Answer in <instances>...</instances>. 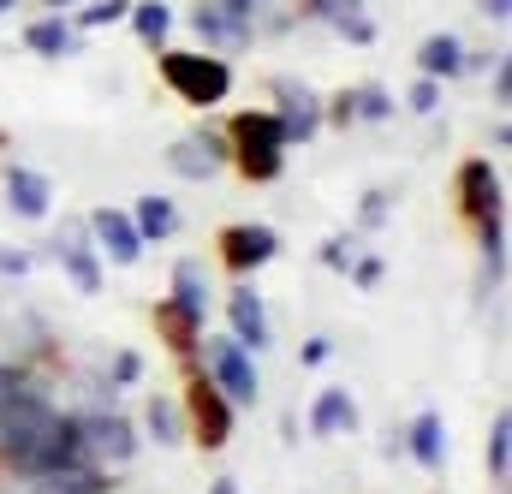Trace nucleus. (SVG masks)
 <instances>
[{"instance_id":"1","label":"nucleus","mask_w":512,"mask_h":494,"mask_svg":"<svg viewBox=\"0 0 512 494\" xmlns=\"http://www.w3.org/2000/svg\"><path fill=\"white\" fill-rule=\"evenodd\" d=\"M161 78L191 108H215L233 96V66L221 54H161Z\"/></svg>"},{"instance_id":"2","label":"nucleus","mask_w":512,"mask_h":494,"mask_svg":"<svg viewBox=\"0 0 512 494\" xmlns=\"http://www.w3.org/2000/svg\"><path fill=\"white\" fill-rule=\"evenodd\" d=\"M48 417H54V405L42 399V387H30V381L18 375V387L0 399V459L18 465V459L36 447V435L48 429Z\"/></svg>"},{"instance_id":"3","label":"nucleus","mask_w":512,"mask_h":494,"mask_svg":"<svg viewBox=\"0 0 512 494\" xmlns=\"http://www.w3.org/2000/svg\"><path fill=\"white\" fill-rule=\"evenodd\" d=\"M84 459V417H72V411H54L48 417V429L36 435V447L12 465V471H24V477H42V471H60V465H78Z\"/></svg>"},{"instance_id":"4","label":"nucleus","mask_w":512,"mask_h":494,"mask_svg":"<svg viewBox=\"0 0 512 494\" xmlns=\"http://www.w3.org/2000/svg\"><path fill=\"white\" fill-rule=\"evenodd\" d=\"M203 370H209V381L233 399V405H256V364L251 352L233 340V334H221V340H203Z\"/></svg>"},{"instance_id":"5","label":"nucleus","mask_w":512,"mask_h":494,"mask_svg":"<svg viewBox=\"0 0 512 494\" xmlns=\"http://www.w3.org/2000/svg\"><path fill=\"white\" fill-rule=\"evenodd\" d=\"M185 405H191L197 441H203L209 453L233 441V399H227V393H221V387H215L209 375H197V381H191V399H185Z\"/></svg>"},{"instance_id":"6","label":"nucleus","mask_w":512,"mask_h":494,"mask_svg":"<svg viewBox=\"0 0 512 494\" xmlns=\"http://www.w3.org/2000/svg\"><path fill=\"white\" fill-rule=\"evenodd\" d=\"M274 96H280L274 120H280V131H286V149H292V143H310V137L322 131V102H316V90H310V84L274 78Z\"/></svg>"},{"instance_id":"7","label":"nucleus","mask_w":512,"mask_h":494,"mask_svg":"<svg viewBox=\"0 0 512 494\" xmlns=\"http://www.w3.org/2000/svg\"><path fill=\"white\" fill-rule=\"evenodd\" d=\"M84 453H96L102 465H131L137 459V429L120 411H96V417H84Z\"/></svg>"},{"instance_id":"8","label":"nucleus","mask_w":512,"mask_h":494,"mask_svg":"<svg viewBox=\"0 0 512 494\" xmlns=\"http://www.w3.org/2000/svg\"><path fill=\"white\" fill-rule=\"evenodd\" d=\"M227 155H233L227 137H209V131H203V137H179V143L167 149V167H173L179 179H215V173L227 167Z\"/></svg>"},{"instance_id":"9","label":"nucleus","mask_w":512,"mask_h":494,"mask_svg":"<svg viewBox=\"0 0 512 494\" xmlns=\"http://www.w3.org/2000/svg\"><path fill=\"white\" fill-rule=\"evenodd\" d=\"M54 250H60V268L72 274L78 292H102V262H96V250H90V227H84V221H66L60 239H54Z\"/></svg>"},{"instance_id":"10","label":"nucleus","mask_w":512,"mask_h":494,"mask_svg":"<svg viewBox=\"0 0 512 494\" xmlns=\"http://www.w3.org/2000/svg\"><path fill=\"white\" fill-rule=\"evenodd\" d=\"M274 250H280V233L274 227H227L221 233V256H227V268H239V274H251L262 262H274Z\"/></svg>"},{"instance_id":"11","label":"nucleus","mask_w":512,"mask_h":494,"mask_svg":"<svg viewBox=\"0 0 512 494\" xmlns=\"http://www.w3.org/2000/svg\"><path fill=\"white\" fill-rule=\"evenodd\" d=\"M227 322H233V340L245 346V352H262L274 334H268V310H262V292H251V286H239L233 298H227Z\"/></svg>"},{"instance_id":"12","label":"nucleus","mask_w":512,"mask_h":494,"mask_svg":"<svg viewBox=\"0 0 512 494\" xmlns=\"http://www.w3.org/2000/svg\"><path fill=\"white\" fill-rule=\"evenodd\" d=\"M459 203H465L471 221L501 215V173H495L489 161H465V167H459Z\"/></svg>"},{"instance_id":"13","label":"nucleus","mask_w":512,"mask_h":494,"mask_svg":"<svg viewBox=\"0 0 512 494\" xmlns=\"http://www.w3.org/2000/svg\"><path fill=\"white\" fill-rule=\"evenodd\" d=\"M6 203H12V215L42 221V215L54 209V179L36 173V167H12V173H6Z\"/></svg>"},{"instance_id":"14","label":"nucleus","mask_w":512,"mask_h":494,"mask_svg":"<svg viewBox=\"0 0 512 494\" xmlns=\"http://www.w3.org/2000/svg\"><path fill=\"white\" fill-rule=\"evenodd\" d=\"M90 233L102 239L108 262H120V268H131V262L143 256V239H137V227H131L126 209H96V215H90Z\"/></svg>"},{"instance_id":"15","label":"nucleus","mask_w":512,"mask_h":494,"mask_svg":"<svg viewBox=\"0 0 512 494\" xmlns=\"http://www.w3.org/2000/svg\"><path fill=\"white\" fill-rule=\"evenodd\" d=\"M108 471L102 465H60V471H42V477H30V494H108Z\"/></svg>"},{"instance_id":"16","label":"nucleus","mask_w":512,"mask_h":494,"mask_svg":"<svg viewBox=\"0 0 512 494\" xmlns=\"http://www.w3.org/2000/svg\"><path fill=\"white\" fill-rule=\"evenodd\" d=\"M358 429V399L346 387H322L310 405V435H352Z\"/></svg>"},{"instance_id":"17","label":"nucleus","mask_w":512,"mask_h":494,"mask_svg":"<svg viewBox=\"0 0 512 494\" xmlns=\"http://www.w3.org/2000/svg\"><path fill=\"white\" fill-rule=\"evenodd\" d=\"M197 36L209 42V48H245L251 42V24H245V12H227V6H197Z\"/></svg>"},{"instance_id":"18","label":"nucleus","mask_w":512,"mask_h":494,"mask_svg":"<svg viewBox=\"0 0 512 494\" xmlns=\"http://www.w3.org/2000/svg\"><path fill=\"white\" fill-rule=\"evenodd\" d=\"M405 453H411L423 471H441V465H447V429H441V411H423V417L405 429Z\"/></svg>"},{"instance_id":"19","label":"nucleus","mask_w":512,"mask_h":494,"mask_svg":"<svg viewBox=\"0 0 512 494\" xmlns=\"http://www.w3.org/2000/svg\"><path fill=\"white\" fill-rule=\"evenodd\" d=\"M417 72L435 78V84H441V78H459V72H465V42L447 36V30H441V36H423V48H417Z\"/></svg>"},{"instance_id":"20","label":"nucleus","mask_w":512,"mask_h":494,"mask_svg":"<svg viewBox=\"0 0 512 494\" xmlns=\"http://www.w3.org/2000/svg\"><path fill=\"white\" fill-rule=\"evenodd\" d=\"M126 18H131V30H137L143 48L167 54V36H173V6H167V0H131Z\"/></svg>"},{"instance_id":"21","label":"nucleus","mask_w":512,"mask_h":494,"mask_svg":"<svg viewBox=\"0 0 512 494\" xmlns=\"http://www.w3.org/2000/svg\"><path fill=\"white\" fill-rule=\"evenodd\" d=\"M24 42H30V54H42V60H66V54H78V30H72L66 18H36V24L24 30Z\"/></svg>"},{"instance_id":"22","label":"nucleus","mask_w":512,"mask_h":494,"mask_svg":"<svg viewBox=\"0 0 512 494\" xmlns=\"http://www.w3.org/2000/svg\"><path fill=\"white\" fill-rule=\"evenodd\" d=\"M167 304H179V310H191V316L209 310V274H203L197 256H185V262L173 268V298H167Z\"/></svg>"},{"instance_id":"23","label":"nucleus","mask_w":512,"mask_h":494,"mask_svg":"<svg viewBox=\"0 0 512 494\" xmlns=\"http://www.w3.org/2000/svg\"><path fill=\"white\" fill-rule=\"evenodd\" d=\"M245 149H286V131L274 114H239L233 120V155H245Z\"/></svg>"},{"instance_id":"24","label":"nucleus","mask_w":512,"mask_h":494,"mask_svg":"<svg viewBox=\"0 0 512 494\" xmlns=\"http://www.w3.org/2000/svg\"><path fill=\"white\" fill-rule=\"evenodd\" d=\"M131 227H137V239H143V245H161V239H173L179 215H173V203H167V197H143V203H137V215H131Z\"/></svg>"},{"instance_id":"25","label":"nucleus","mask_w":512,"mask_h":494,"mask_svg":"<svg viewBox=\"0 0 512 494\" xmlns=\"http://www.w3.org/2000/svg\"><path fill=\"white\" fill-rule=\"evenodd\" d=\"M143 423H149V435H155V447H179V441H185V423H179V405H173L167 393H155V399H149V411H143Z\"/></svg>"},{"instance_id":"26","label":"nucleus","mask_w":512,"mask_h":494,"mask_svg":"<svg viewBox=\"0 0 512 494\" xmlns=\"http://www.w3.org/2000/svg\"><path fill=\"white\" fill-rule=\"evenodd\" d=\"M489 477L495 483L512 477V411H495V423H489Z\"/></svg>"},{"instance_id":"27","label":"nucleus","mask_w":512,"mask_h":494,"mask_svg":"<svg viewBox=\"0 0 512 494\" xmlns=\"http://www.w3.org/2000/svg\"><path fill=\"white\" fill-rule=\"evenodd\" d=\"M155 322L167 328V340H173L179 352H191V346H197V334H203V316H191V310H179V304H161V310H155Z\"/></svg>"},{"instance_id":"28","label":"nucleus","mask_w":512,"mask_h":494,"mask_svg":"<svg viewBox=\"0 0 512 494\" xmlns=\"http://www.w3.org/2000/svg\"><path fill=\"white\" fill-rule=\"evenodd\" d=\"M346 108H352V120H387L393 96H387L382 84H358V90H346Z\"/></svg>"},{"instance_id":"29","label":"nucleus","mask_w":512,"mask_h":494,"mask_svg":"<svg viewBox=\"0 0 512 494\" xmlns=\"http://www.w3.org/2000/svg\"><path fill=\"white\" fill-rule=\"evenodd\" d=\"M239 161V173L256 179V185H268V179H280V167H286V149H245V155H233Z\"/></svg>"},{"instance_id":"30","label":"nucleus","mask_w":512,"mask_h":494,"mask_svg":"<svg viewBox=\"0 0 512 494\" xmlns=\"http://www.w3.org/2000/svg\"><path fill=\"white\" fill-rule=\"evenodd\" d=\"M126 12H131V0H96V6L78 12V24H84V30H108V24H120Z\"/></svg>"},{"instance_id":"31","label":"nucleus","mask_w":512,"mask_h":494,"mask_svg":"<svg viewBox=\"0 0 512 494\" xmlns=\"http://www.w3.org/2000/svg\"><path fill=\"white\" fill-rule=\"evenodd\" d=\"M328 24H334L340 36H352V42H376V24H370V18H364L358 6H346V12H334Z\"/></svg>"},{"instance_id":"32","label":"nucleus","mask_w":512,"mask_h":494,"mask_svg":"<svg viewBox=\"0 0 512 494\" xmlns=\"http://www.w3.org/2000/svg\"><path fill=\"white\" fill-rule=\"evenodd\" d=\"M137 381H143V358H137V352H114L108 387H137Z\"/></svg>"},{"instance_id":"33","label":"nucleus","mask_w":512,"mask_h":494,"mask_svg":"<svg viewBox=\"0 0 512 494\" xmlns=\"http://www.w3.org/2000/svg\"><path fill=\"white\" fill-rule=\"evenodd\" d=\"M405 102H411V114H435V108H441V84H435V78H417Z\"/></svg>"},{"instance_id":"34","label":"nucleus","mask_w":512,"mask_h":494,"mask_svg":"<svg viewBox=\"0 0 512 494\" xmlns=\"http://www.w3.org/2000/svg\"><path fill=\"white\" fill-rule=\"evenodd\" d=\"M352 280L370 292V286H382V256H352Z\"/></svg>"},{"instance_id":"35","label":"nucleus","mask_w":512,"mask_h":494,"mask_svg":"<svg viewBox=\"0 0 512 494\" xmlns=\"http://www.w3.org/2000/svg\"><path fill=\"white\" fill-rule=\"evenodd\" d=\"M364 227H382L387 221V191H364V209H358Z\"/></svg>"},{"instance_id":"36","label":"nucleus","mask_w":512,"mask_h":494,"mask_svg":"<svg viewBox=\"0 0 512 494\" xmlns=\"http://www.w3.org/2000/svg\"><path fill=\"white\" fill-rule=\"evenodd\" d=\"M352 256H358L352 239H328V245H322V262H328V268H352Z\"/></svg>"},{"instance_id":"37","label":"nucleus","mask_w":512,"mask_h":494,"mask_svg":"<svg viewBox=\"0 0 512 494\" xmlns=\"http://www.w3.org/2000/svg\"><path fill=\"white\" fill-rule=\"evenodd\" d=\"M328 358H334V340H328V334H316V340L304 346V364H328Z\"/></svg>"},{"instance_id":"38","label":"nucleus","mask_w":512,"mask_h":494,"mask_svg":"<svg viewBox=\"0 0 512 494\" xmlns=\"http://www.w3.org/2000/svg\"><path fill=\"white\" fill-rule=\"evenodd\" d=\"M495 102H512V66L495 60Z\"/></svg>"},{"instance_id":"39","label":"nucleus","mask_w":512,"mask_h":494,"mask_svg":"<svg viewBox=\"0 0 512 494\" xmlns=\"http://www.w3.org/2000/svg\"><path fill=\"white\" fill-rule=\"evenodd\" d=\"M24 268H30L24 250H0V274H24Z\"/></svg>"},{"instance_id":"40","label":"nucleus","mask_w":512,"mask_h":494,"mask_svg":"<svg viewBox=\"0 0 512 494\" xmlns=\"http://www.w3.org/2000/svg\"><path fill=\"white\" fill-rule=\"evenodd\" d=\"M477 12H483V18H495V24H501V18H507V12H512V0H477Z\"/></svg>"},{"instance_id":"41","label":"nucleus","mask_w":512,"mask_h":494,"mask_svg":"<svg viewBox=\"0 0 512 494\" xmlns=\"http://www.w3.org/2000/svg\"><path fill=\"white\" fill-rule=\"evenodd\" d=\"M12 387H18V370H12V364H0V399H6Z\"/></svg>"},{"instance_id":"42","label":"nucleus","mask_w":512,"mask_h":494,"mask_svg":"<svg viewBox=\"0 0 512 494\" xmlns=\"http://www.w3.org/2000/svg\"><path fill=\"white\" fill-rule=\"evenodd\" d=\"M209 494H239V477H215V489Z\"/></svg>"},{"instance_id":"43","label":"nucleus","mask_w":512,"mask_h":494,"mask_svg":"<svg viewBox=\"0 0 512 494\" xmlns=\"http://www.w3.org/2000/svg\"><path fill=\"white\" fill-rule=\"evenodd\" d=\"M48 6H78V0H48Z\"/></svg>"},{"instance_id":"44","label":"nucleus","mask_w":512,"mask_h":494,"mask_svg":"<svg viewBox=\"0 0 512 494\" xmlns=\"http://www.w3.org/2000/svg\"><path fill=\"white\" fill-rule=\"evenodd\" d=\"M6 6H18V0H0V12H6Z\"/></svg>"}]
</instances>
